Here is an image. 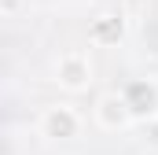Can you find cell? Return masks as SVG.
Returning a JSON list of instances; mask_svg holds the SVG:
<instances>
[{
    "label": "cell",
    "instance_id": "6da1fadb",
    "mask_svg": "<svg viewBox=\"0 0 158 155\" xmlns=\"http://www.w3.org/2000/svg\"><path fill=\"white\" fill-rule=\"evenodd\" d=\"M96 81V63L92 52L85 48H66L52 59V85H59L66 96H81L88 92V85Z\"/></svg>",
    "mask_w": 158,
    "mask_h": 155
},
{
    "label": "cell",
    "instance_id": "7a4b0ae2",
    "mask_svg": "<svg viewBox=\"0 0 158 155\" xmlns=\"http://www.w3.org/2000/svg\"><path fill=\"white\" fill-rule=\"evenodd\" d=\"M37 133L44 140H55V144H66V140H77L85 133V115L70 100H55V104H44L37 115Z\"/></svg>",
    "mask_w": 158,
    "mask_h": 155
},
{
    "label": "cell",
    "instance_id": "3957f363",
    "mask_svg": "<svg viewBox=\"0 0 158 155\" xmlns=\"http://www.w3.org/2000/svg\"><path fill=\"white\" fill-rule=\"evenodd\" d=\"M92 126L99 133H125V129L136 126V118H132L125 96H121V89H107V92L96 96V104H92Z\"/></svg>",
    "mask_w": 158,
    "mask_h": 155
},
{
    "label": "cell",
    "instance_id": "277c9868",
    "mask_svg": "<svg viewBox=\"0 0 158 155\" xmlns=\"http://www.w3.org/2000/svg\"><path fill=\"white\" fill-rule=\"evenodd\" d=\"M121 96H125L129 111L136 118V126L158 118V81L155 78H129V81L121 85Z\"/></svg>",
    "mask_w": 158,
    "mask_h": 155
},
{
    "label": "cell",
    "instance_id": "5b68a950",
    "mask_svg": "<svg viewBox=\"0 0 158 155\" xmlns=\"http://www.w3.org/2000/svg\"><path fill=\"white\" fill-rule=\"evenodd\" d=\"M121 37H125V19L114 15V11L96 15L88 22V44H96V48H114Z\"/></svg>",
    "mask_w": 158,
    "mask_h": 155
}]
</instances>
